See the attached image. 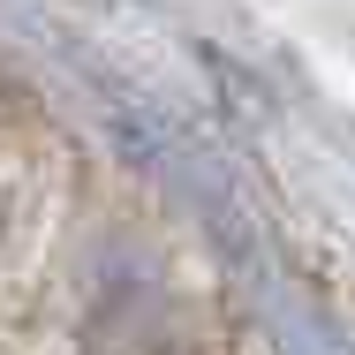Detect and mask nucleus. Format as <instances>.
I'll use <instances>...</instances> for the list:
<instances>
[{"instance_id": "obj_1", "label": "nucleus", "mask_w": 355, "mask_h": 355, "mask_svg": "<svg viewBox=\"0 0 355 355\" xmlns=\"http://www.w3.org/2000/svg\"><path fill=\"white\" fill-rule=\"evenodd\" d=\"M0 114H8V69H0Z\"/></svg>"}]
</instances>
